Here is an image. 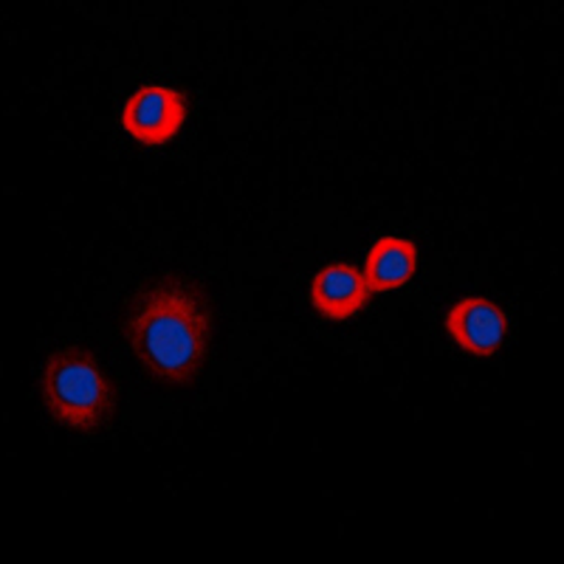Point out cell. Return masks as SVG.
Returning a JSON list of instances; mask_svg holds the SVG:
<instances>
[{
  "label": "cell",
  "instance_id": "cell-1",
  "mask_svg": "<svg viewBox=\"0 0 564 564\" xmlns=\"http://www.w3.org/2000/svg\"><path fill=\"white\" fill-rule=\"evenodd\" d=\"M122 334L155 384L193 387L215 334L209 291L178 274L159 276L128 302Z\"/></svg>",
  "mask_w": 564,
  "mask_h": 564
},
{
  "label": "cell",
  "instance_id": "cell-2",
  "mask_svg": "<svg viewBox=\"0 0 564 564\" xmlns=\"http://www.w3.org/2000/svg\"><path fill=\"white\" fill-rule=\"evenodd\" d=\"M40 395L48 415L70 432L108 430L119 406V390L88 347H63L45 359Z\"/></svg>",
  "mask_w": 564,
  "mask_h": 564
},
{
  "label": "cell",
  "instance_id": "cell-3",
  "mask_svg": "<svg viewBox=\"0 0 564 564\" xmlns=\"http://www.w3.org/2000/svg\"><path fill=\"white\" fill-rule=\"evenodd\" d=\"M186 116H189L186 90L144 85L124 102L122 128L144 148H164L184 130Z\"/></svg>",
  "mask_w": 564,
  "mask_h": 564
},
{
  "label": "cell",
  "instance_id": "cell-4",
  "mask_svg": "<svg viewBox=\"0 0 564 564\" xmlns=\"http://www.w3.org/2000/svg\"><path fill=\"white\" fill-rule=\"evenodd\" d=\"M443 325L455 345L477 359H491L508 336L506 311L486 296H466L455 302Z\"/></svg>",
  "mask_w": 564,
  "mask_h": 564
},
{
  "label": "cell",
  "instance_id": "cell-5",
  "mask_svg": "<svg viewBox=\"0 0 564 564\" xmlns=\"http://www.w3.org/2000/svg\"><path fill=\"white\" fill-rule=\"evenodd\" d=\"M372 291L365 271L350 263H330L311 282V305L327 322H347L370 305Z\"/></svg>",
  "mask_w": 564,
  "mask_h": 564
},
{
  "label": "cell",
  "instance_id": "cell-6",
  "mask_svg": "<svg viewBox=\"0 0 564 564\" xmlns=\"http://www.w3.org/2000/svg\"><path fill=\"white\" fill-rule=\"evenodd\" d=\"M417 271V246L404 238H379L367 251L365 280L372 294L404 289Z\"/></svg>",
  "mask_w": 564,
  "mask_h": 564
}]
</instances>
